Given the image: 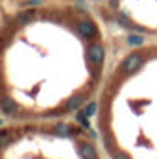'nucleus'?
Listing matches in <instances>:
<instances>
[{"label":"nucleus","mask_w":157,"mask_h":159,"mask_svg":"<svg viewBox=\"0 0 157 159\" xmlns=\"http://www.w3.org/2000/svg\"><path fill=\"white\" fill-rule=\"evenodd\" d=\"M87 56H89V61L92 65H100L104 61V57H105V50H104V46L100 43H92L89 46V50H87Z\"/></svg>","instance_id":"1"},{"label":"nucleus","mask_w":157,"mask_h":159,"mask_svg":"<svg viewBox=\"0 0 157 159\" xmlns=\"http://www.w3.org/2000/svg\"><path fill=\"white\" fill-rule=\"evenodd\" d=\"M141 65H142V56H141V54H131V56H128V57L124 59L122 70H124L126 74H131V72H135Z\"/></svg>","instance_id":"2"},{"label":"nucleus","mask_w":157,"mask_h":159,"mask_svg":"<svg viewBox=\"0 0 157 159\" xmlns=\"http://www.w3.org/2000/svg\"><path fill=\"white\" fill-rule=\"evenodd\" d=\"M78 34L81 35V37H85V39L94 37V34H96L94 24H92V22H89V20H81V22L78 24Z\"/></svg>","instance_id":"3"},{"label":"nucleus","mask_w":157,"mask_h":159,"mask_svg":"<svg viewBox=\"0 0 157 159\" xmlns=\"http://www.w3.org/2000/svg\"><path fill=\"white\" fill-rule=\"evenodd\" d=\"M79 154H81L83 159H96V150H94V146L89 144V143H85V144L79 146Z\"/></svg>","instance_id":"4"},{"label":"nucleus","mask_w":157,"mask_h":159,"mask_svg":"<svg viewBox=\"0 0 157 159\" xmlns=\"http://www.w3.org/2000/svg\"><path fill=\"white\" fill-rule=\"evenodd\" d=\"M76 131H78V129H74V128H70V126H67V124H59V126L56 128V133L61 135V137H72Z\"/></svg>","instance_id":"5"},{"label":"nucleus","mask_w":157,"mask_h":159,"mask_svg":"<svg viewBox=\"0 0 157 159\" xmlns=\"http://www.w3.org/2000/svg\"><path fill=\"white\" fill-rule=\"evenodd\" d=\"M15 111H17V104H15L13 100H9V98H4V102H2V113L13 115Z\"/></svg>","instance_id":"6"},{"label":"nucleus","mask_w":157,"mask_h":159,"mask_svg":"<svg viewBox=\"0 0 157 159\" xmlns=\"http://www.w3.org/2000/svg\"><path fill=\"white\" fill-rule=\"evenodd\" d=\"M32 19H34V11L30 9V11H22V13L17 17V22H19V24H26V22H30Z\"/></svg>","instance_id":"7"},{"label":"nucleus","mask_w":157,"mask_h":159,"mask_svg":"<svg viewBox=\"0 0 157 159\" xmlns=\"http://www.w3.org/2000/svg\"><path fill=\"white\" fill-rule=\"evenodd\" d=\"M142 43H144V37L142 35H129L128 37V44H131V46H142Z\"/></svg>","instance_id":"8"},{"label":"nucleus","mask_w":157,"mask_h":159,"mask_svg":"<svg viewBox=\"0 0 157 159\" xmlns=\"http://www.w3.org/2000/svg\"><path fill=\"white\" fill-rule=\"evenodd\" d=\"M79 106H81V98L76 96V98H72V100L67 104V109H76V107H79Z\"/></svg>","instance_id":"9"},{"label":"nucleus","mask_w":157,"mask_h":159,"mask_svg":"<svg viewBox=\"0 0 157 159\" xmlns=\"http://www.w3.org/2000/svg\"><path fill=\"white\" fill-rule=\"evenodd\" d=\"M94 111H96V104H94V102H91V104L85 107V115H87V117H91V115H94Z\"/></svg>","instance_id":"10"},{"label":"nucleus","mask_w":157,"mask_h":159,"mask_svg":"<svg viewBox=\"0 0 157 159\" xmlns=\"http://www.w3.org/2000/svg\"><path fill=\"white\" fill-rule=\"evenodd\" d=\"M85 117H87L85 113H79V115H78V120L83 124V126H85V128H89V122H87V119H85Z\"/></svg>","instance_id":"11"},{"label":"nucleus","mask_w":157,"mask_h":159,"mask_svg":"<svg viewBox=\"0 0 157 159\" xmlns=\"http://www.w3.org/2000/svg\"><path fill=\"white\" fill-rule=\"evenodd\" d=\"M118 20H120V22H122V24H126V26H129V28H133V26H131V22H129V20H128V19H126V17H124V15H122V13H120V15H118Z\"/></svg>","instance_id":"12"},{"label":"nucleus","mask_w":157,"mask_h":159,"mask_svg":"<svg viewBox=\"0 0 157 159\" xmlns=\"http://www.w3.org/2000/svg\"><path fill=\"white\" fill-rule=\"evenodd\" d=\"M2 144H7V131H2Z\"/></svg>","instance_id":"13"},{"label":"nucleus","mask_w":157,"mask_h":159,"mask_svg":"<svg viewBox=\"0 0 157 159\" xmlns=\"http://www.w3.org/2000/svg\"><path fill=\"white\" fill-rule=\"evenodd\" d=\"M115 159H129V157H128L126 154H122V152H118L117 156H115Z\"/></svg>","instance_id":"14"},{"label":"nucleus","mask_w":157,"mask_h":159,"mask_svg":"<svg viewBox=\"0 0 157 159\" xmlns=\"http://www.w3.org/2000/svg\"><path fill=\"white\" fill-rule=\"evenodd\" d=\"M26 4H28V6H30V4H32V6H37V4H41V0H30V2H26Z\"/></svg>","instance_id":"15"}]
</instances>
